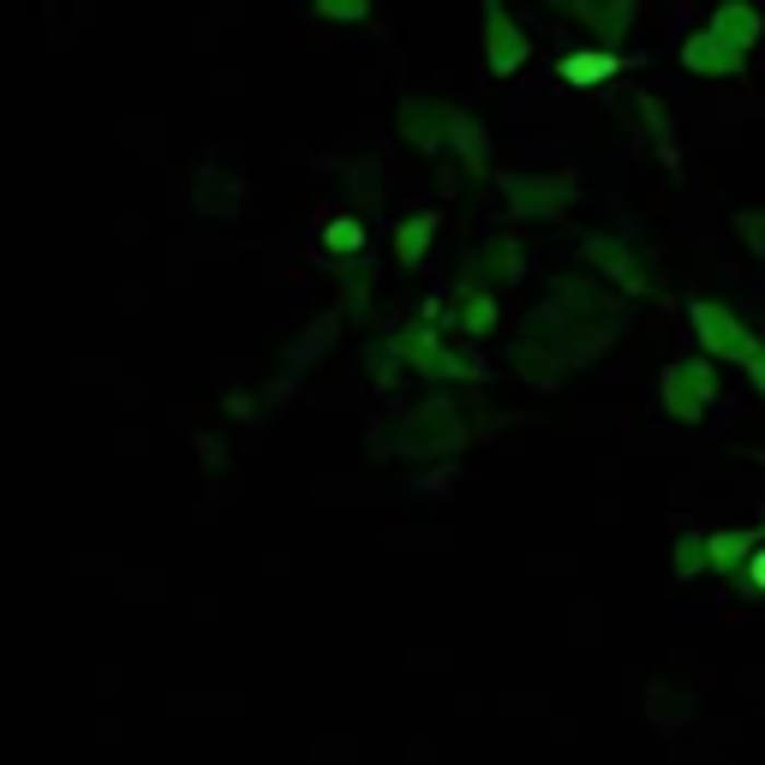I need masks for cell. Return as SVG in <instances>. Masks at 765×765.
Here are the masks:
<instances>
[{"mask_svg":"<svg viewBox=\"0 0 765 765\" xmlns=\"http://www.w3.org/2000/svg\"><path fill=\"white\" fill-rule=\"evenodd\" d=\"M604 67H610V60H574L568 72H574V79H592V72H604Z\"/></svg>","mask_w":765,"mask_h":765,"instance_id":"obj_1","label":"cell"},{"mask_svg":"<svg viewBox=\"0 0 765 765\" xmlns=\"http://www.w3.org/2000/svg\"><path fill=\"white\" fill-rule=\"evenodd\" d=\"M754 580H760V586H765V556H760V563H754Z\"/></svg>","mask_w":765,"mask_h":765,"instance_id":"obj_2","label":"cell"}]
</instances>
